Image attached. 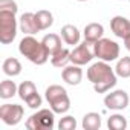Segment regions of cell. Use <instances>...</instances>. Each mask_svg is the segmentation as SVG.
<instances>
[{
	"label": "cell",
	"instance_id": "17",
	"mask_svg": "<svg viewBox=\"0 0 130 130\" xmlns=\"http://www.w3.org/2000/svg\"><path fill=\"white\" fill-rule=\"evenodd\" d=\"M69 61H71V52H69L68 49H64V47L58 49V51H57L55 54H52V57H51V63L54 64L55 68H64Z\"/></svg>",
	"mask_w": 130,
	"mask_h": 130
},
{
	"label": "cell",
	"instance_id": "11",
	"mask_svg": "<svg viewBox=\"0 0 130 130\" xmlns=\"http://www.w3.org/2000/svg\"><path fill=\"white\" fill-rule=\"evenodd\" d=\"M110 28H112V32L122 40L130 37V20H127L125 17H121V15L113 17L110 22Z\"/></svg>",
	"mask_w": 130,
	"mask_h": 130
},
{
	"label": "cell",
	"instance_id": "8",
	"mask_svg": "<svg viewBox=\"0 0 130 130\" xmlns=\"http://www.w3.org/2000/svg\"><path fill=\"white\" fill-rule=\"evenodd\" d=\"M23 107L19 104H3L0 107V118L8 125H17L23 118Z\"/></svg>",
	"mask_w": 130,
	"mask_h": 130
},
{
	"label": "cell",
	"instance_id": "6",
	"mask_svg": "<svg viewBox=\"0 0 130 130\" xmlns=\"http://www.w3.org/2000/svg\"><path fill=\"white\" fill-rule=\"evenodd\" d=\"M93 54L103 61H113L119 57V46L110 38H100L93 43Z\"/></svg>",
	"mask_w": 130,
	"mask_h": 130
},
{
	"label": "cell",
	"instance_id": "21",
	"mask_svg": "<svg viewBox=\"0 0 130 130\" xmlns=\"http://www.w3.org/2000/svg\"><path fill=\"white\" fill-rule=\"evenodd\" d=\"M35 22H37L40 31H43V29H47L49 26H52L54 17H52V14H51L49 11L41 9V11H37V14H35Z\"/></svg>",
	"mask_w": 130,
	"mask_h": 130
},
{
	"label": "cell",
	"instance_id": "15",
	"mask_svg": "<svg viewBox=\"0 0 130 130\" xmlns=\"http://www.w3.org/2000/svg\"><path fill=\"white\" fill-rule=\"evenodd\" d=\"M61 37L68 44H78V41H80V31L74 25H64L61 28Z\"/></svg>",
	"mask_w": 130,
	"mask_h": 130
},
{
	"label": "cell",
	"instance_id": "12",
	"mask_svg": "<svg viewBox=\"0 0 130 130\" xmlns=\"http://www.w3.org/2000/svg\"><path fill=\"white\" fill-rule=\"evenodd\" d=\"M20 29L23 34H28V35H34L40 31L37 22H35V14L32 12H25L22 17H20Z\"/></svg>",
	"mask_w": 130,
	"mask_h": 130
},
{
	"label": "cell",
	"instance_id": "23",
	"mask_svg": "<svg viewBox=\"0 0 130 130\" xmlns=\"http://www.w3.org/2000/svg\"><path fill=\"white\" fill-rule=\"evenodd\" d=\"M115 72H116V75H119L122 78L130 77V57H122L118 61L116 68H115Z\"/></svg>",
	"mask_w": 130,
	"mask_h": 130
},
{
	"label": "cell",
	"instance_id": "25",
	"mask_svg": "<svg viewBox=\"0 0 130 130\" xmlns=\"http://www.w3.org/2000/svg\"><path fill=\"white\" fill-rule=\"evenodd\" d=\"M0 9H11V11H19L17 3L14 0H0Z\"/></svg>",
	"mask_w": 130,
	"mask_h": 130
},
{
	"label": "cell",
	"instance_id": "16",
	"mask_svg": "<svg viewBox=\"0 0 130 130\" xmlns=\"http://www.w3.org/2000/svg\"><path fill=\"white\" fill-rule=\"evenodd\" d=\"M41 43L46 47V51L49 52V55H52L58 49H61V38L57 34H47V35H44L43 40H41Z\"/></svg>",
	"mask_w": 130,
	"mask_h": 130
},
{
	"label": "cell",
	"instance_id": "26",
	"mask_svg": "<svg viewBox=\"0 0 130 130\" xmlns=\"http://www.w3.org/2000/svg\"><path fill=\"white\" fill-rule=\"evenodd\" d=\"M124 41H125V47H127V49H128V52H130V37H128V38H125Z\"/></svg>",
	"mask_w": 130,
	"mask_h": 130
},
{
	"label": "cell",
	"instance_id": "19",
	"mask_svg": "<svg viewBox=\"0 0 130 130\" xmlns=\"http://www.w3.org/2000/svg\"><path fill=\"white\" fill-rule=\"evenodd\" d=\"M83 127L84 130H98L101 127V116L95 112L86 113L83 118Z\"/></svg>",
	"mask_w": 130,
	"mask_h": 130
},
{
	"label": "cell",
	"instance_id": "14",
	"mask_svg": "<svg viewBox=\"0 0 130 130\" xmlns=\"http://www.w3.org/2000/svg\"><path fill=\"white\" fill-rule=\"evenodd\" d=\"M103 34H104V28L100 23H89L84 28V40L92 44L96 43L100 38H103Z\"/></svg>",
	"mask_w": 130,
	"mask_h": 130
},
{
	"label": "cell",
	"instance_id": "24",
	"mask_svg": "<svg viewBox=\"0 0 130 130\" xmlns=\"http://www.w3.org/2000/svg\"><path fill=\"white\" fill-rule=\"evenodd\" d=\"M75 127H77V121L74 116H64V118H61V121L58 124L60 130H75Z\"/></svg>",
	"mask_w": 130,
	"mask_h": 130
},
{
	"label": "cell",
	"instance_id": "3",
	"mask_svg": "<svg viewBox=\"0 0 130 130\" xmlns=\"http://www.w3.org/2000/svg\"><path fill=\"white\" fill-rule=\"evenodd\" d=\"M46 100L55 113H66L71 109V100L64 87L52 84L46 89Z\"/></svg>",
	"mask_w": 130,
	"mask_h": 130
},
{
	"label": "cell",
	"instance_id": "2",
	"mask_svg": "<svg viewBox=\"0 0 130 130\" xmlns=\"http://www.w3.org/2000/svg\"><path fill=\"white\" fill-rule=\"evenodd\" d=\"M19 51H20L22 55H25L34 64H44L47 61V58H49V52L46 51L43 43L37 41L31 35L22 38V41L19 44Z\"/></svg>",
	"mask_w": 130,
	"mask_h": 130
},
{
	"label": "cell",
	"instance_id": "7",
	"mask_svg": "<svg viewBox=\"0 0 130 130\" xmlns=\"http://www.w3.org/2000/svg\"><path fill=\"white\" fill-rule=\"evenodd\" d=\"M19 96L28 104L31 109H38L41 106V96L37 92V87L31 81H23L19 86Z\"/></svg>",
	"mask_w": 130,
	"mask_h": 130
},
{
	"label": "cell",
	"instance_id": "22",
	"mask_svg": "<svg viewBox=\"0 0 130 130\" xmlns=\"http://www.w3.org/2000/svg\"><path fill=\"white\" fill-rule=\"evenodd\" d=\"M107 127L110 130H125L127 128V119L122 115H112L107 119Z\"/></svg>",
	"mask_w": 130,
	"mask_h": 130
},
{
	"label": "cell",
	"instance_id": "1",
	"mask_svg": "<svg viewBox=\"0 0 130 130\" xmlns=\"http://www.w3.org/2000/svg\"><path fill=\"white\" fill-rule=\"evenodd\" d=\"M87 78L93 84L96 93H104L116 84V75L106 61H98L92 64L87 69Z\"/></svg>",
	"mask_w": 130,
	"mask_h": 130
},
{
	"label": "cell",
	"instance_id": "13",
	"mask_svg": "<svg viewBox=\"0 0 130 130\" xmlns=\"http://www.w3.org/2000/svg\"><path fill=\"white\" fill-rule=\"evenodd\" d=\"M63 80L66 81L68 84L71 86H77L81 83V78H83V71L78 68V64H74V66H68L63 69V74H61Z\"/></svg>",
	"mask_w": 130,
	"mask_h": 130
},
{
	"label": "cell",
	"instance_id": "5",
	"mask_svg": "<svg viewBox=\"0 0 130 130\" xmlns=\"http://www.w3.org/2000/svg\"><path fill=\"white\" fill-rule=\"evenodd\" d=\"M54 110L41 109L31 115L26 121V128L29 130H52L54 128Z\"/></svg>",
	"mask_w": 130,
	"mask_h": 130
},
{
	"label": "cell",
	"instance_id": "18",
	"mask_svg": "<svg viewBox=\"0 0 130 130\" xmlns=\"http://www.w3.org/2000/svg\"><path fill=\"white\" fill-rule=\"evenodd\" d=\"M3 72L8 77H17L22 72V64L17 58H6L3 61Z\"/></svg>",
	"mask_w": 130,
	"mask_h": 130
},
{
	"label": "cell",
	"instance_id": "20",
	"mask_svg": "<svg viewBox=\"0 0 130 130\" xmlns=\"http://www.w3.org/2000/svg\"><path fill=\"white\" fill-rule=\"evenodd\" d=\"M15 93H19V87L15 86L14 81L11 80L2 81V84H0V98L8 100V98H12Z\"/></svg>",
	"mask_w": 130,
	"mask_h": 130
},
{
	"label": "cell",
	"instance_id": "10",
	"mask_svg": "<svg viewBox=\"0 0 130 130\" xmlns=\"http://www.w3.org/2000/svg\"><path fill=\"white\" fill-rule=\"evenodd\" d=\"M90 44L89 41L84 40V43H81L78 47H75L72 52H71V61L74 64H78V66H83V64L89 63L92 58H93V52L90 51Z\"/></svg>",
	"mask_w": 130,
	"mask_h": 130
},
{
	"label": "cell",
	"instance_id": "4",
	"mask_svg": "<svg viewBox=\"0 0 130 130\" xmlns=\"http://www.w3.org/2000/svg\"><path fill=\"white\" fill-rule=\"evenodd\" d=\"M17 11L11 9H0V41L3 44L12 43L17 35Z\"/></svg>",
	"mask_w": 130,
	"mask_h": 130
},
{
	"label": "cell",
	"instance_id": "27",
	"mask_svg": "<svg viewBox=\"0 0 130 130\" xmlns=\"http://www.w3.org/2000/svg\"><path fill=\"white\" fill-rule=\"evenodd\" d=\"M78 2H86V0H78Z\"/></svg>",
	"mask_w": 130,
	"mask_h": 130
},
{
	"label": "cell",
	"instance_id": "9",
	"mask_svg": "<svg viewBox=\"0 0 130 130\" xmlns=\"http://www.w3.org/2000/svg\"><path fill=\"white\" fill-rule=\"evenodd\" d=\"M104 106L112 110H122L128 106V95L124 90H115L104 98Z\"/></svg>",
	"mask_w": 130,
	"mask_h": 130
}]
</instances>
